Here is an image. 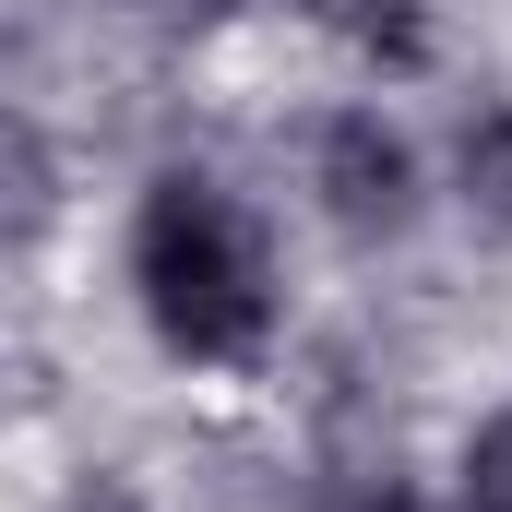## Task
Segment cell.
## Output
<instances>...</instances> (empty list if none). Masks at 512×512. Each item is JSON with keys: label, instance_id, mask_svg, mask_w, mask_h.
Segmentation results:
<instances>
[{"label": "cell", "instance_id": "52a82bcc", "mask_svg": "<svg viewBox=\"0 0 512 512\" xmlns=\"http://www.w3.org/2000/svg\"><path fill=\"white\" fill-rule=\"evenodd\" d=\"M322 512H417V501H405V489H382V477H358V489H334Z\"/></svg>", "mask_w": 512, "mask_h": 512}, {"label": "cell", "instance_id": "5b68a950", "mask_svg": "<svg viewBox=\"0 0 512 512\" xmlns=\"http://www.w3.org/2000/svg\"><path fill=\"white\" fill-rule=\"evenodd\" d=\"M465 501H477V512H512V405L477 429V453H465Z\"/></svg>", "mask_w": 512, "mask_h": 512}, {"label": "cell", "instance_id": "6da1fadb", "mask_svg": "<svg viewBox=\"0 0 512 512\" xmlns=\"http://www.w3.org/2000/svg\"><path fill=\"white\" fill-rule=\"evenodd\" d=\"M131 274H143V310L179 358H251L262 322H274V274H262L251 215L215 191V179H155L143 191V227H131Z\"/></svg>", "mask_w": 512, "mask_h": 512}, {"label": "cell", "instance_id": "277c9868", "mask_svg": "<svg viewBox=\"0 0 512 512\" xmlns=\"http://www.w3.org/2000/svg\"><path fill=\"white\" fill-rule=\"evenodd\" d=\"M310 12H322L334 36H358V48H393V60L417 48V0H310Z\"/></svg>", "mask_w": 512, "mask_h": 512}, {"label": "cell", "instance_id": "ba28073f", "mask_svg": "<svg viewBox=\"0 0 512 512\" xmlns=\"http://www.w3.org/2000/svg\"><path fill=\"white\" fill-rule=\"evenodd\" d=\"M72 512H131V489H120V477H96V489H84Z\"/></svg>", "mask_w": 512, "mask_h": 512}, {"label": "cell", "instance_id": "8992f818", "mask_svg": "<svg viewBox=\"0 0 512 512\" xmlns=\"http://www.w3.org/2000/svg\"><path fill=\"white\" fill-rule=\"evenodd\" d=\"M48 215V155H36V131H12V227H36Z\"/></svg>", "mask_w": 512, "mask_h": 512}, {"label": "cell", "instance_id": "3957f363", "mask_svg": "<svg viewBox=\"0 0 512 512\" xmlns=\"http://www.w3.org/2000/svg\"><path fill=\"white\" fill-rule=\"evenodd\" d=\"M465 203H477V227H512V108L465 131Z\"/></svg>", "mask_w": 512, "mask_h": 512}, {"label": "cell", "instance_id": "7a4b0ae2", "mask_svg": "<svg viewBox=\"0 0 512 512\" xmlns=\"http://www.w3.org/2000/svg\"><path fill=\"white\" fill-rule=\"evenodd\" d=\"M322 191H334V227H358V239L405 227V143H393L370 108L334 120V131H322Z\"/></svg>", "mask_w": 512, "mask_h": 512}]
</instances>
